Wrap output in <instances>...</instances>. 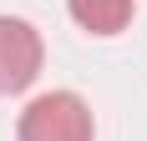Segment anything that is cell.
Listing matches in <instances>:
<instances>
[{"instance_id":"cell-2","label":"cell","mask_w":147,"mask_h":141,"mask_svg":"<svg viewBox=\"0 0 147 141\" xmlns=\"http://www.w3.org/2000/svg\"><path fill=\"white\" fill-rule=\"evenodd\" d=\"M41 61H46L41 30L20 15H0V96L26 91L41 76Z\"/></svg>"},{"instance_id":"cell-1","label":"cell","mask_w":147,"mask_h":141,"mask_svg":"<svg viewBox=\"0 0 147 141\" xmlns=\"http://www.w3.org/2000/svg\"><path fill=\"white\" fill-rule=\"evenodd\" d=\"M96 121L76 91H46L20 111V141H91Z\"/></svg>"},{"instance_id":"cell-3","label":"cell","mask_w":147,"mask_h":141,"mask_svg":"<svg viewBox=\"0 0 147 141\" xmlns=\"http://www.w3.org/2000/svg\"><path fill=\"white\" fill-rule=\"evenodd\" d=\"M66 10L91 35H122L132 20V0H66Z\"/></svg>"}]
</instances>
